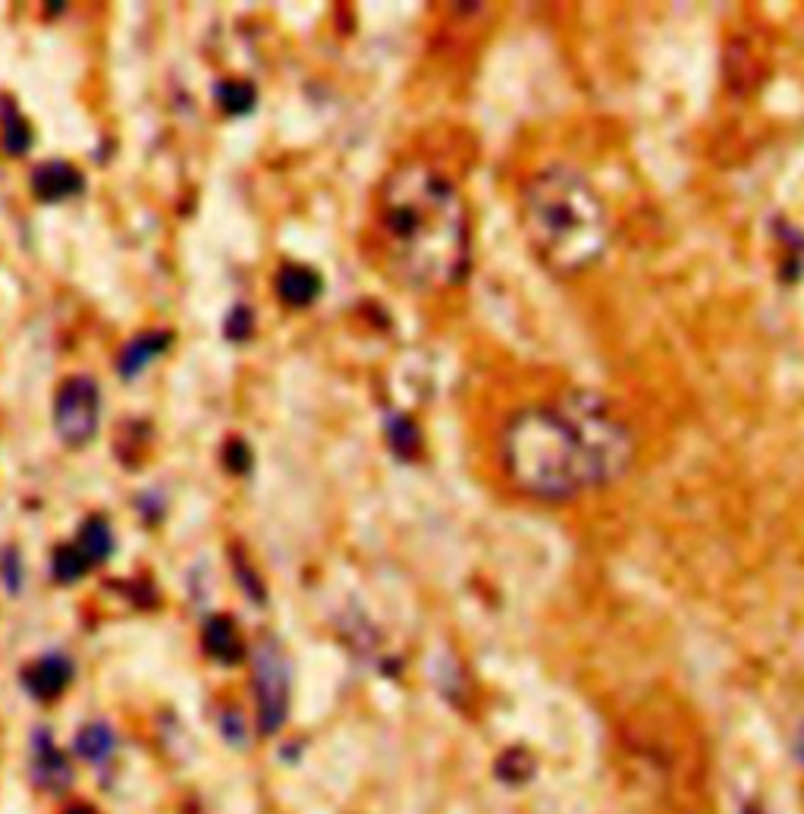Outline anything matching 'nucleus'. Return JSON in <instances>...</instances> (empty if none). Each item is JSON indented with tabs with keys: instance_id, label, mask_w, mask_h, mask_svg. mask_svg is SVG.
I'll return each mask as SVG.
<instances>
[{
	"instance_id": "9d476101",
	"label": "nucleus",
	"mask_w": 804,
	"mask_h": 814,
	"mask_svg": "<svg viewBox=\"0 0 804 814\" xmlns=\"http://www.w3.org/2000/svg\"><path fill=\"white\" fill-rule=\"evenodd\" d=\"M170 343H174V333L170 331H149L132 336V340L123 346V353H119V374H123L126 381L136 378V374H142V371L149 368L151 359H157Z\"/></svg>"
},
{
	"instance_id": "9b49d317",
	"label": "nucleus",
	"mask_w": 804,
	"mask_h": 814,
	"mask_svg": "<svg viewBox=\"0 0 804 814\" xmlns=\"http://www.w3.org/2000/svg\"><path fill=\"white\" fill-rule=\"evenodd\" d=\"M38 752H35V780L44 789H66L69 780H73V767L63 754L51 746L48 736H41V742H35Z\"/></svg>"
},
{
	"instance_id": "412c9836",
	"label": "nucleus",
	"mask_w": 804,
	"mask_h": 814,
	"mask_svg": "<svg viewBox=\"0 0 804 814\" xmlns=\"http://www.w3.org/2000/svg\"><path fill=\"white\" fill-rule=\"evenodd\" d=\"M224 466L230 472H237V475H245L252 469V450H248V444L242 437H230L224 444Z\"/></svg>"
},
{
	"instance_id": "1a4fd4ad",
	"label": "nucleus",
	"mask_w": 804,
	"mask_h": 814,
	"mask_svg": "<svg viewBox=\"0 0 804 814\" xmlns=\"http://www.w3.org/2000/svg\"><path fill=\"white\" fill-rule=\"evenodd\" d=\"M202 645L208 651V658L220 661V664L233 666L242 661L245 648H242V635H239V626L227 616V613H217L210 616L202 629Z\"/></svg>"
},
{
	"instance_id": "7ed1b4c3",
	"label": "nucleus",
	"mask_w": 804,
	"mask_h": 814,
	"mask_svg": "<svg viewBox=\"0 0 804 814\" xmlns=\"http://www.w3.org/2000/svg\"><path fill=\"white\" fill-rule=\"evenodd\" d=\"M522 224L537 258L557 274L591 268L610 242V217L597 189L569 164H550L528 180Z\"/></svg>"
},
{
	"instance_id": "ddd939ff",
	"label": "nucleus",
	"mask_w": 804,
	"mask_h": 814,
	"mask_svg": "<svg viewBox=\"0 0 804 814\" xmlns=\"http://www.w3.org/2000/svg\"><path fill=\"white\" fill-rule=\"evenodd\" d=\"M79 550L89 557L91 563H104L111 554H114V529H111V522L107 519H101V516H91L82 522V529H79Z\"/></svg>"
},
{
	"instance_id": "6ab92c4d",
	"label": "nucleus",
	"mask_w": 804,
	"mask_h": 814,
	"mask_svg": "<svg viewBox=\"0 0 804 814\" xmlns=\"http://www.w3.org/2000/svg\"><path fill=\"white\" fill-rule=\"evenodd\" d=\"M255 331V315H252V308H245V305H237L230 315H227V321H224V333H227V340H233V343H242V340H248Z\"/></svg>"
},
{
	"instance_id": "aec40b11",
	"label": "nucleus",
	"mask_w": 804,
	"mask_h": 814,
	"mask_svg": "<svg viewBox=\"0 0 804 814\" xmlns=\"http://www.w3.org/2000/svg\"><path fill=\"white\" fill-rule=\"evenodd\" d=\"M0 575L10 595H20L23 588V563H20V550L16 547H3L0 554Z\"/></svg>"
},
{
	"instance_id": "b1692460",
	"label": "nucleus",
	"mask_w": 804,
	"mask_h": 814,
	"mask_svg": "<svg viewBox=\"0 0 804 814\" xmlns=\"http://www.w3.org/2000/svg\"><path fill=\"white\" fill-rule=\"evenodd\" d=\"M63 814H98L91 805H73V809H66Z\"/></svg>"
},
{
	"instance_id": "0eeeda50",
	"label": "nucleus",
	"mask_w": 804,
	"mask_h": 814,
	"mask_svg": "<svg viewBox=\"0 0 804 814\" xmlns=\"http://www.w3.org/2000/svg\"><path fill=\"white\" fill-rule=\"evenodd\" d=\"M69 683H73V661L63 654H44L23 673V686L38 701H54L58 695L66 692Z\"/></svg>"
},
{
	"instance_id": "a211bd4d",
	"label": "nucleus",
	"mask_w": 804,
	"mask_h": 814,
	"mask_svg": "<svg viewBox=\"0 0 804 814\" xmlns=\"http://www.w3.org/2000/svg\"><path fill=\"white\" fill-rule=\"evenodd\" d=\"M497 774L507 780V784H525L532 774H535V761H532V754L522 752V749H515V752L500 754V764H497Z\"/></svg>"
},
{
	"instance_id": "6e6552de",
	"label": "nucleus",
	"mask_w": 804,
	"mask_h": 814,
	"mask_svg": "<svg viewBox=\"0 0 804 814\" xmlns=\"http://www.w3.org/2000/svg\"><path fill=\"white\" fill-rule=\"evenodd\" d=\"M273 287H277V296L286 302L290 308H308L321 296L324 280L308 265H283Z\"/></svg>"
},
{
	"instance_id": "f3484780",
	"label": "nucleus",
	"mask_w": 804,
	"mask_h": 814,
	"mask_svg": "<svg viewBox=\"0 0 804 814\" xmlns=\"http://www.w3.org/2000/svg\"><path fill=\"white\" fill-rule=\"evenodd\" d=\"M54 578L63 582V585H73V582H79L82 575L89 573L91 560L79 550V544H63L54 550Z\"/></svg>"
},
{
	"instance_id": "423d86ee",
	"label": "nucleus",
	"mask_w": 804,
	"mask_h": 814,
	"mask_svg": "<svg viewBox=\"0 0 804 814\" xmlns=\"http://www.w3.org/2000/svg\"><path fill=\"white\" fill-rule=\"evenodd\" d=\"M86 186V177L69 164V161H44L41 167L31 170V195L38 202H63L79 195Z\"/></svg>"
},
{
	"instance_id": "39448f33",
	"label": "nucleus",
	"mask_w": 804,
	"mask_h": 814,
	"mask_svg": "<svg viewBox=\"0 0 804 814\" xmlns=\"http://www.w3.org/2000/svg\"><path fill=\"white\" fill-rule=\"evenodd\" d=\"M255 704H258V729L265 736L280 733L290 717V666L283 648L268 638L255 651Z\"/></svg>"
},
{
	"instance_id": "dca6fc26",
	"label": "nucleus",
	"mask_w": 804,
	"mask_h": 814,
	"mask_svg": "<svg viewBox=\"0 0 804 814\" xmlns=\"http://www.w3.org/2000/svg\"><path fill=\"white\" fill-rule=\"evenodd\" d=\"M384 428H387L390 450L396 453L399 459H416L418 453H421V428L409 416L390 412Z\"/></svg>"
},
{
	"instance_id": "f257e3e1",
	"label": "nucleus",
	"mask_w": 804,
	"mask_h": 814,
	"mask_svg": "<svg viewBox=\"0 0 804 814\" xmlns=\"http://www.w3.org/2000/svg\"><path fill=\"white\" fill-rule=\"evenodd\" d=\"M635 459V434L600 396L566 393L528 406L503 431V469L522 494L563 504L623 479Z\"/></svg>"
},
{
	"instance_id": "f03ea898",
	"label": "nucleus",
	"mask_w": 804,
	"mask_h": 814,
	"mask_svg": "<svg viewBox=\"0 0 804 814\" xmlns=\"http://www.w3.org/2000/svg\"><path fill=\"white\" fill-rule=\"evenodd\" d=\"M378 237L409 287L444 290L465 280L472 262L469 214L456 186L424 164L393 170L378 199Z\"/></svg>"
},
{
	"instance_id": "4be33fe9",
	"label": "nucleus",
	"mask_w": 804,
	"mask_h": 814,
	"mask_svg": "<svg viewBox=\"0 0 804 814\" xmlns=\"http://www.w3.org/2000/svg\"><path fill=\"white\" fill-rule=\"evenodd\" d=\"M233 573H237L239 585L245 588V595H248L252 601H258V603L265 601V585H261V578H258V573H255L248 563H237V567H233Z\"/></svg>"
},
{
	"instance_id": "4468645a",
	"label": "nucleus",
	"mask_w": 804,
	"mask_h": 814,
	"mask_svg": "<svg viewBox=\"0 0 804 814\" xmlns=\"http://www.w3.org/2000/svg\"><path fill=\"white\" fill-rule=\"evenodd\" d=\"M114 749H117V736L104 721L82 726V733L76 736V752L89 764H104L114 754Z\"/></svg>"
},
{
	"instance_id": "5701e85b",
	"label": "nucleus",
	"mask_w": 804,
	"mask_h": 814,
	"mask_svg": "<svg viewBox=\"0 0 804 814\" xmlns=\"http://www.w3.org/2000/svg\"><path fill=\"white\" fill-rule=\"evenodd\" d=\"M792 752H795V761L804 767V724L799 726V733H795V739H792Z\"/></svg>"
},
{
	"instance_id": "2eb2a0df",
	"label": "nucleus",
	"mask_w": 804,
	"mask_h": 814,
	"mask_svg": "<svg viewBox=\"0 0 804 814\" xmlns=\"http://www.w3.org/2000/svg\"><path fill=\"white\" fill-rule=\"evenodd\" d=\"M214 98H217V107L224 114H230V117H245L258 104V91H255L252 82H245V79H227V82H220L214 89Z\"/></svg>"
},
{
	"instance_id": "20e7f679",
	"label": "nucleus",
	"mask_w": 804,
	"mask_h": 814,
	"mask_svg": "<svg viewBox=\"0 0 804 814\" xmlns=\"http://www.w3.org/2000/svg\"><path fill=\"white\" fill-rule=\"evenodd\" d=\"M101 424V391L89 374L63 378L54 396V431L66 447H86Z\"/></svg>"
},
{
	"instance_id": "f8f14e48",
	"label": "nucleus",
	"mask_w": 804,
	"mask_h": 814,
	"mask_svg": "<svg viewBox=\"0 0 804 814\" xmlns=\"http://www.w3.org/2000/svg\"><path fill=\"white\" fill-rule=\"evenodd\" d=\"M0 142H3V151L13 154V157H23L26 151L31 149V126L23 120V114L16 111V104H10V98H0Z\"/></svg>"
}]
</instances>
